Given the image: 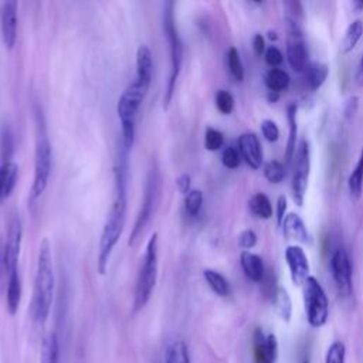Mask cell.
I'll list each match as a JSON object with an SVG mask.
<instances>
[{
    "label": "cell",
    "mask_w": 363,
    "mask_h": 363,
    "mask_svg": "<svg viewBox=\"0 0 363 363\" xmlns=\"http://www.w3.org/2000/svg\"><path fill=\"white\" fill-rule=\"evenodd\" d=\"M129 153L125 150H119L118 162L115 166V196L105 220L99 247H98V262L96 268L101 275H104L108 269V262L112 254L113 247L116 245L126 220V189H128V169H129Z\"/></svg>",
    "instance_id": "cell-1"
},
{
    "label": "cell",
    "mask_w": 363,
    "mask_h": 363,
    "mask_svg": "<svg viewBox=\"0 0 363 363\" xmlns=\"http://www.w3.org/2000/svg\"><path fill=\"white\" fill-rule=\"evenodd\" d=\"M54 285H55V279H54L51 245L47 238H43L38 248L37 267H35L34 285H33V301H31L33 319L38 325H44L50 315V309L54 298Z\"/></svg>",
    "instance_id": "cell-2"
},
{
    "label": "cell",
    "mask_w": 363,
    "mask_h": 363,
    "mask_svg": "<svg viewBox=\"0 0 363 363\" xmlns=\"http://www.w3.org/2000/svg\"><path fill=\"white\" fill-rule=\"evenodd\" d=\"M163 33L169 44V55H170V71H169L164 95H163V108L167 109L173 98V92L176 89V82H177L180 68H182V61H183V44H182L176 20H174L173 1H167L163 7Z\"/></svg>",
    "instance_id": "cell-3"
},
{
    "label": "cell",
    "mask_w": 363,
    "mask_h": 363,
    "mask_svg": "<svg viewBox=\"0 0 363 363\" xmlns=\"http://www.w3.org/2000/svg\"><path fill=\"white\" fill-rule=\"evenodd\" d=\"M157 279V233H153L146 244L145 255L136 277L132 312L142 311L150 299Z\"/></svg>",
    "instance_id": "cell-4"
},
{
    "label": "cell",
    "mask_w": 363,
    "mask_h": 363,
    "mask_svg": "<svg viewBox=\"0 0 363 363\" xmlns=\"http://www.w3.org/2000/svg\"><path fill=\"white\" fill-rule=\"evenodd\" d=\"M160 191H162V182H160V173L156 164H153L147 173L146 184H145V191H143V200L139 208V213L136 216L133 228L129 235V245H133L138 238L142 235L145 227L153 217L159 201H160Z\"/></svg>",
    "instance_id": "cell-5"
},
{
    "label": "cell",
    "mask_w": 363,
    "mask_h": 363,
    "mask_svg": "<svg viewBox=\"0 0 363 363\" xmlns=\"http://www.w3.org/2000/svg\"><path fill=\"white\" fill-rule=\"evenodd\" d=\"M51 159H52V150H51V143L47 136V132L44 126L40 128L38 125V133L35 139V150H34V177H33V184H31V194L30 199L35 200L38 199L50 179L51 173Z\"/></svg>",
    "instance_id": "cell-6"
},
{
    "label": "cell",
    "mask_w": 363,
    "mask_h": 363,
    "mask_svg": "<svg viewBox=\"0 0 363 363\" xmlns=\"http://www.w3.org/2000/svg\"><path fill=\"white\" fill-rule=\"evenodd\" d=\"M303 306L312 328H322L329 318V301L319 281L309 275L303 282Z\"/></svg>",
    "instance_id": "cell-7"
},
{
    "label": "cell",
    "mask_w": 363,
    "mask_h": 363,
    "mask_svg": "<svg viewBox=\"0 0 363 363\" xmlns=\"http://www.w3.org/2000/svg\"><path fill=\"white\" fill-rule=\"evenodd\" d=\"M295 164H294V173H292V199L298 206H303L306 190H308V182H309V173H311V147L309 142L302 138L296 146L295 152Z\"/></svg>",
    "instance_id": "cell-8"
},
{
    "label": "cell",
    "mask_w": 363,
    "mask_h": 363,
    "mask_svg": "<svg viewBox=\"0 0 363 363\" xmlns=\"http://www.w3.org/2000/svg\"><path fill=\"white\" fill-rule=\"evenodd\" d=\"M286 31H288V35H286L288 64L294 71L301 72L306 68L308 50H306V44L298 21L286 17Z\"/></svg>",
    "instance_id": "cell-9"
},
{
    "label": "cell",
    "mask_w": 363,
    "mask_h": 363,
    "mask_svg": "<svg viewBox=\"0 0 363 363\" xmlns=\"http://www.w3.org/2000/svg\"><path fill=\"white\" fill-rule=\"evenodd\" d=\"M330 271L335 285L340 295L349 296L353 289L352 284V264L345 248H336L330 257Z\"/></svg>",
    "instance_id": "cell-10"
},
{
    "label": "cell",
    "mask_w": 363,
    "mask_h": 363,
    "mask_svg": "<svg viewBox=\"0 0 363 363\" xmlns=\"http://www.w3.org/2000/svg\"><path fill=\"white\" fill-rule=\"evenodd\" d=\"M21 237H23L21 221L17 216H14L9 224L4 250H3V265L7 275L17 269L20 248H21Z\"/></svg>",
    "instance_id": "cell-11"
},
{
    "label": "cell",
    "mask_w": 363,
    "mask_h": 363,
    "mask_svg": "<svg viewBox=\"0 0 363 363\" xmlns=\"http://www.w3.org/2000/svg\"><path fill=\"white\" fill-rule=\"evenodd\" d=\"M254 363H277L278 340L274 333H264L261 328L254 330L252 336Z\"/></svg>",
    "instance_id": "cell-12"
},
{
    "label": "cell",
    "mask_w": 363,
    "mask_h": 363,
    "mask_svg": "<svg viewBox=\"0 0 363 363\" xmlns=\"http://www.w3.org/2000/svg\"><path fill=\"white\" fill-rule=\"evenodd\" d=\"M285 259L289 268L291 281L295 285H303L309 277V261L301 245H289L285 250Z\"/></svg>",
    "instance_id": "cell-13"
},
{
    "label": "cell",
    "mask_w": 363,
    "mask_h": 363,
    "mask_svg": "<svg viewBox=\"0 0 363 363\" xmlns=\"http://www.w3.org/2000/svg\"><path fill=\"white\" fill-rule=\"evenodd\" d=\"M238 152L241 155V159L251 167V169H259L262 164V147L258 136L252 132H245L240 135L238 138Z\"/></svg>",
    "instance_id": "cell-14"
},
{
    "label": "cell",
    "mask_w": 363,
    "mask_h": 363,
    "mask_svg": "<svg viewBox=\"0 0 363 363\" xmlns=\"http://www.w3.org/2000/svg\"><path fill=\"white\" fill-rule=\"evenodd\" d=\"M17 9L18 4L14 0H7L1 7V38L3 44L11 50L17 40Z\"/></svg>",
    "instance_id": "cell-15"
},
{
    "label": "cell",
    "mask_w": 363,
    "mask_h": 363,
    "mask_svg": "<svg viewBox=\"0 0 363 363\" xmlns=\"http://www.w3.org/2000/svg\"><path fill=\"white\" fill-rule=\"evenodd\" d=\"M282 233L288 240H294L296 242L305 244L309 241V233L306 228V224L296 213H289L285 216L282 224Z\"/></svg>",
    "instance_id": "cell-16"
},
{
    "label": "cell",
    "mask_w": 363,
    "mask_h": 363,
    "mask_svg": "<svg viewBox=\"0 0 363 363\" xmlns=\"http://www.w3.org/2000/svg\"><path fill=\"white\" fill-rule=\"evenodd\" d=\"M240 264L245 277L252 282H261L265 275V267L262 258L251 251H241Z\"/></svg>",
    "instance_id": "cell-17"
},
{
    "label": "cell",
    "mask_w": 363,
    "mask_h": 363,
    "mask_svg": "<svg viewBox=\"0 0 363 363\" xmlns=\"http://www.w3.org/2000/svg\"><path fill=\"white\" fill-rule=\"evenodd\" d=\"M18 166L11 160H4L0 164V203L10 197L17 184Z\"/></svg>",
    "instance_id": "cell-18"
},
{
    "label": "cell",
    "mask_w": 363,
    "mask_h": 363,
    "mask_svg": "<svg viewBox=\"0 0 363 363\" xmlns=\"http://www.w3.org/2000/svg\"><path fill=\"white\" fill-rule=\"evenodd\" d=\"M136 78L150 82L153 78V57L152 51L146 44H140L136 51Z\"/></svg>",
    "instance_id": "cell-19"
},
{
    "label": "cell",
    "mask_w": 363,
    "mask_h": 363,
    "mask_svg": "<svg viewBox=\"0 0 363 363\" xmlns=\"http://www.w3.org/2000/svg\"><path fill=\"white\" fill-rule=\"evenodd\" d=\"M20 301H21V279H20L18 269H16L11 274H9V281H7L6 303L10 315H14L18 311Z\"/></svg>",
    "instance_id": "cell-20"
},
{
    "label": "cell",
    "mask_w": 363,
    "mask_h": 363,
    "mask_svg": "<svg viewBox=\"0 0 363 363\" xmlns=\"http://www.w3.org/2000/svg\"><path fill=\"white\" fill-rule=\"evenodd\" d=\"M286 119L289 126V136L286 142V150H285V162L291 163V160L295 156L296 146H298V123H296V105L291 104L286 106Z\"/></svg>",
    "instance_id": "cell-21"
},
{
    "label": "cell",
    "mask_w": 363,
    "mask_h": 363,
    "mask_svg": "<svg viewBox=\"0 0 363 363\" xmlns=\"http://www.w3.org/2000/svg\"><path fill=\"white\" fill-rule=\"evenodd\" d=\"M164 363H190L189 346L182 339H173L164 350Z\"/></svg>",
    "instance_id": "cell-22"
},
{
    "label": "cell",
    "mask_w": 363,
    "mask_h": 363,
    "mask_svg": "<svg viewBox=\"0 0 363 363\" xmlns=\"http://www.w3.org/2000/svg\"><path fill=\"white\" fill-rule=\"evenodd\" d=\"M60 362V346L54 332H48L41 340L40 363H58Z\"/></svg>",
    "instance_id": "cell-23"
},
{
    "label": "cell",
    "mask_w": 363,
    "mask_h": 363,
    "mask_svg": "<svg viewBox=\"0 0 363 363\" xmlns=\"http://www.w3.org/2000/svg\"><path fill=\"white\" fill-rule=\"evenodd\" d=\"M347 189L352 200H359L363 191V149L360 150L359 159L354 164V169L349 174Z\"/></svg>",
    "instance_id": "cell-24"
},
{
    "label": "cell",
    "mask_w": 363,
    "mask_h": 363,
    "mask_svg": "<svg viewBox=\"0 0 363 363\" xmlns=\"http://www.w3.org/2000/svg\"><path fill=\"white\" fill-rule=\"evenodd\" d=\"M203 275H204V279L207 282V285L213 289L214 294H217L218 296H228L231 294V286H230V282L227 281V278L220 274L218 271L216 269H204L203 271Z\"/></svg>",
    "instance_id": "cell-25"
},
{
    "label": "cell",
    "mask_w": 363,
    "mask_h": 363,
    "mask_svg": "<svg viewBox=\"0 0 363 363\" xmlns=\"http://www.w3.org/2000/svg\"><path fill=\"white\" fill-rule=\"evenodd\" d=\"M264 79H265V85H267L268 91L277 92V94H281L282 91H285L291 82L288 72L281 68H271L265 74Z\"/></svg>",
    "instance_id": "cell-26"
},
{
    "label": "cell",
    "mask_w": 363,
    "mask_h": 363,
    "mask_svg": "<svg viewBox=\"0 0 363 363\" xmlns=\"http://www.w3.org/2000/svg\"><path fill=\"white\" fill-rule=\"evenodd\" d=\"M362 35H363V21L362 20H353L345 31V35H343L342 43H340V51L343 54L350 52L356 47V44L359 43Z\"/></svg>",
    "instance_id": "cell-27"
},
{
    "label": "cell",
    "mask_w": 363,
    "mask_h": 363,
    "mask_svg": "<svg viewBox=\"0 0 363 363\" xmlns=\"http://www.w3.org/2000/svg\"><path fill=\"white\" fill-rule=\"evenodd\" d=\"M250 211L262 220H268L272 216V204L265 193H255L248 201Z\"/></svg>",
    "instance_id": "cell-28"
},
{
    "label": "cell",
    "mask_w": 363,
    "mask_h": 363,
    "mask_svg": "<svg viewBox=\"0 0 363 363\" xmlns=\"http://www.w3.org/2000/svg\"><path fill=\"white\" fill-rule=\"evenodd\" d=\"M274 308H275L277 315L282 320L289 322L291 315H292V301H291L288 291L282 286H279L274 294Z\"/></svg>",
    "instance_id": "cell-29"
},
{
    "label": "cell",
    "mask_w": 363,
    "mask_h": 363,
    "mask_svg": "<svg viewBox=\"0 0 363 363\" xmlns=\"http://www.w3.org/2000/svg\"><path fill=\"white\" fill-rule=\"evenodd\" d=\"M328 74H329L328 64H323V62L311 64L306 69V79L309 86L312 89H319L325 84Z\"/></svg>",
    "instance_id": "cell-30"
},
{
    "label": "cell",
    "mask_w": 363,
    "mask_h": 363,
    "mask_svg": "<svg viewBox=\"0 0 363 363\" xmlns=\"http://www.w3.org/2000/svg\"><path fill=\"white\" fill-rule=\"evenodd\" d=\"M227 65L230 75L235 82H242L244 79V65L240 57V52L235 47H230L227 51Z\"/></svg>",
    "instance_id": "cell-31"
},
{
    "label": "cell",
    "mask_w": 363,
    "mask_h": 363,
    "mask_svg": "<svg viewBox=\"0 0 363 363\" xmlns=\"http://www.w3.org/2000/svg\"><path fill=\"white\" fill-rule=\"evenodd\" d=\"M201 204H203V193L201 190L197 189H191L184 199V210L190 217H196L200 210H201Z\"/></svg>",
    "instance_id": "cell-32"
},
{
    "label": "cell",
    "mask_w": 363,
    "mask_h": 363,
    "mask_svg": "<svg viewBox=\"0 0 363 363\" xmlns=\"http://www.w3.org/2000/svg\"><path fill=\"white\" fill-rule=\"evenodd\" d=\"M264 176L269 183L278 184L285 177V166L278 160H269L264 166Z\"/></svg>",
    "instance_id": "cell-33"
},
{
    "label": "cell",
    "mask_w": 363,
    "mask_h": 363,
    "mask_svg": "<svg viewBox=\"0 0 363 363\" xmlns=\"http://www.w3.org/2000/svg\"><path fill=\"white\" fill-rule=\"evenodd\" d=\"M214 102H216V106L217 109L223 113V115H230L234 109V98L233 95L225 91V89H218L216 92V96H214Z\"/></svg>",
    "instance_id": "cell-34"
},
{
    "label": "cell",
    "mask_w": 363,
    "mask_h": 363,
    "mask_svg": "<svg viewBox=\"0 0 363 363\" xmlns=\"http://www.w3.org/2000/svg\"><path fill=\"white\" fill-rule=\"evenodd\" d=\"M345 359H346V346H345V343L340 342V340L333 342L326 350L325 363H345Z\"/></svg>",
    "instance_id": "cell-35"
},
{
    "label": "cell",
    "mask_w": 363,
    "mask_h": 363,
    "mask_svg": "<svg viewBox=\"0 0 363 363\" xmlns=\"http://www.w3.org/2000/svg\"><path fill=\"white\" fill-rule=\"evenodd\" d=\"M223 145H224L223 133L216 128H207L204 133V147L210 152H216Z\"/></svg>",
    "instance_id": "cell-36"
},
{
    "label": "cell",
    "mask_w": 363,
    "mask_h": 363,
    "mask_svg": "<svg viewBox=\"0 0 363 363\" xmlns=\"http://www.w3.org/2000/svg\"><path fill=\"white\" fill-rule=\"evenodd\" d=\"M221 162L225 167L228 169H235L240 166L241 163V155L240 152L234 147V146H227L224 150H223V155H221Z\"/></svg>",
    "instance_id": "cell-37"
},
{
    "label": "cell",
    "mask_w": 363,
    "mask_h": 363,
    "mask_svg": "<svg viewBox=\"0 0 363 363\" xmlns=\"http://www.w3.org/2000/svg\"><path fill=\"white\" fill-rule=\"evenodd\" d=\"M261 132L268 142H277L279 138V128L272 119H264L261 122Z\"/></svg>",
    "instance_id": "cell-38"
},
{
    "label": "cell",
    "mask_w": 363,
    "mask_h": 363,
    "mask_svg": "<svg viewBox=\"0 0 363 363\" xmlns=\"http://www.w3.org/2000/svg\"><path fill=\"white\" fill-rule=\"evenodd\" d=\"M264 58H265V62L271 67V68H278L282 61H284V55L282 52L277 48V47H268L264 52Z\"/></svg>",
    "instance_id": "cell-39"
},
{
    "label": "cell",
    "mask_w": 363,
    "mask_h": 363,
    "mask_svg": "<svg viewBox=\"0 0 363 363\" xmlns=\"http://www.w3.org/2000/svg\"><path fill=\"white\" fill-rule=\"evenodd\" d=\"M257 234L252 230H244L238 235V245L242 248V251H250L257 244Z\"/></svg>",
    "instance_id": "cell-40"
},
{
    "label": "cell",
    "mask_w": 363,
    "mask_h": 363,
    "mask_svg": "<svg viewBox=\"0 0 363 363\" xmlns=\"http://www.w3.org/2000/svg\"><path fill=\"white\" fill-rule=\"evenodd\" d=\"M190 184H191V177L190 174L187 173H182L177 179H176V186H177V190L182 193V194H187L191 189H190Z\"/></svg>",
    "instance_id": "cell-41"
},
{
    "label": "cell",
    "mask_w": 363,
    "mask_h": 363,
    "mask_svg": "<svg viewBox=\"0 0 363 363\" xmlns=\"http://www.w3.org/2000/svg\"><path fill=\"white\" fill-rule=\"evenodd\" d=\"M286 216V197L281 194L277 200V224L281 227L284 218Z\"/></svg>",
    "instance_id": "cell-42"
},
{
    "label": "cell",
    "mask_w": 363,
    "mask_h": 363,
    "mask_svg": "<svg viewBox=\"0 0 363 363\" xmlns=\"http://www.w3.org/2000/svg\"><path fill=\"white\" fill-rule=\"evenodd\" d=\"M285 6L288 7V13L291 14V16H286L288 18H292V20L298 21V18L302 17L303 9H302V4L299 1H288V3H285Z\"/></svg>",
    "instance_id": "cell-43"
},
{
    "label": "cell",
    "mask_w": 363,
    "mask_h": 363,
    "mask_svg": "<svg viewBox=\"0 0 363 363\" xmlns=\"http://www.w3.org/2000/svg\"><path fill=\"white\" fill-rule=\"evenodd\" d=\"M252 50L257 55H261L265 52V40L261 34H255L254 38H252Z\"/></svg>",
    "instance_id": "cell-44"
},
{
    "label": "cell",
    "mask_w": 363,
    "mask_h": 363,
    "mask_svg": "<svg viewBox=\"0 0 363 363\" xmlns=\"http://www.w3.org/2000/svg\"><path fill=\"white\" fill-rule=\"evenodd\" d=\"M357 101H359L357 96H350V98L347 99L346 106H345V115H346L347 118H350V116L354 115V112H356V109H357V104H359Z\"/></svg>",
    "instance_id": "cell-45"
},
{
    "label": "cell",
    "mask_w": 363,
    "mask_h": 363,
    "mask_svg": "<svg viewBox=\"0 0 363 363\" xmlns=\"http://www.w3.org/2000/svg\"><path fill=\"white\" fill-rule=\"evenodd\" d=\"M354 79H356V84H357L359 86H363V54H362V58H360V61H359Z\"/></svg>",
    "instance_id": "cell-46"
},
{
    "label": "cell",
    "mask_w": 363,
    "mask_h": 363,
    "mask_svg": "<svg viewBox=\"0 0 363 363\" xmlns=\"http://www.w3.org/2000/svg\"><path fill=\"white\" fill-rule=\"evenodd\" d=\"M352 7L354 11H363V0H353L352 1Z\"/></svg>",
    "instance_id": "cell-47"
},
{
    "label": "cell",
    "mask_w": 363,
    "mask_h": 363,
    "mask_svg": "<svg viewBox=\"0 0 363 363\" xmlns=\"http://www.w3.org/2000/svg\"><path fill=\"white\" fill-rule=\"evenodd\" d=\"M278 96H279V94H277V92H271V91H268V101L269 102H275L277 99H278Z\"/></svg>",
    "instance_id": "cell-48"
},
{
    "label": "cell",
    "mask_w": 363,
    "mask_h": 363,
    "mask_svg": "<svg viewBox=\"0 0 363 363\" xmlns=\"http://www.w3.org/2000/svg\"><path fill=\"white\" fill-rule=\"evenodd\" d=\"M268 38H269V40H277L278 35H277L275 31H271V30H269V31H268Z\"/></svg>",
    "instance_id": "cell-49"
},
{
    "label": "cell",
    "mask_w": 363,
    "mask_h": 363,
    "mask_svg": "<svg viewBox=\"0 0 363 363\" xmlns=\"http://www.w3.org/2000/svg\"><path fill=\"white\" fill-rule=\"evenodd\" d=\"M303 363H309V362H308V360H305V362H303Z\"/></svg>",
    "instance_id": "cell-50"
}]
</instances>
